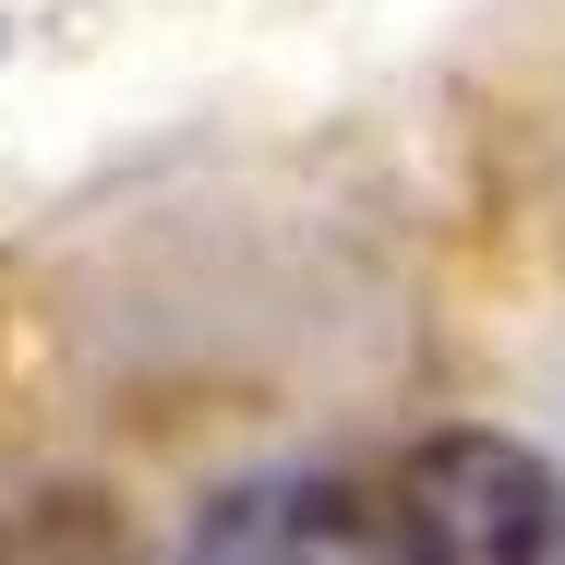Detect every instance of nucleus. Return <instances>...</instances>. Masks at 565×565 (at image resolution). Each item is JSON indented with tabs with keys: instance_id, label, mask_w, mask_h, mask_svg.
<instances>
[{
	"instance_id": "1",
	"label": "nucleus",
	"mask_w": 565,
	"mask_h": 565,
	"mask_svg": "<svg viewBox=\"0 0 565 565\" xmlns=\"http://www.w3.org/2000/svg\"><path fill=\"white\" fill-rule=\"evenodd\" d=\"M385 530L409 565H554L565 542V493L554 469L505 434H434L397 457L385 481Z\"/></svg>"
},
{
	"instance_id": "2",
	"label": "nucleus",
	"mask_w": 565,
	"mask_h": 565,
	"mask_svg": "<svg viewBox=\"0 0 565 565\" xmlns=\"http://www.w3.org/2000/svg\"><path fill=\"white\" fill-rule=\"evenodd\" d=\"M193 565H409V554H397L385 505L326 493V481H277V493H228Z\"/></svg>"
}]
</instances>
